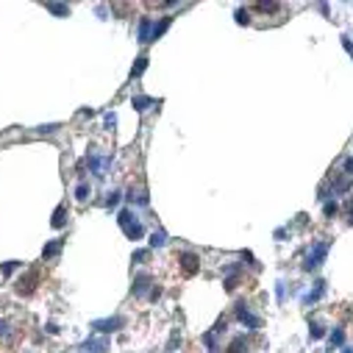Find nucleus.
I'll use <instances>...</instances> for the list:
<instances>
[{
	"instance_id": "nucleus-3",
	"label": "nucleus",
	"mask_w": 353,
	"mask_h": 353,
	"mask_svg": "<svg viewBox=\"0 0 353 353\" xmlns=\"http://www.w3.org/2000/svg\"><path fill=\"white\" fill-rule=\"evenodd\" d=\"M328 253V242H314L311 250L306 253V261H303V270H317L323 264V259Z\"/></svg>"
},
{
	"instance_id": "nucleus-1",
	"label": "nucleus",
	"mask_w": 353,
	"mask_h": 353,
	"mask_svg": "<svg viewBox=\"0 0 353 353\" xmlns=\"http://www.w3.org/2000/svg\"><path fill=\"white\" fill-rule=\"evenodd\" d=\"M117 223H120L122 234L128 236V239H142V234H145V228H142V223H139V217L131 212V209H122L120 214H117Z\"/></svg>"
},
{
	"instance_id": "nucleus-8",
	"label": "nucleus",
	"mask_w": 353,
	"mask_h": 353,
	"mask_svg": "<svg viewBox=\"0 0 353 353\" xmlns=\"http://www.w3.org/2000/svg\"><path fill=\"white\" fill-rule=\"evenodd\" d=\"M84 348L86 353H109V342L106 339H86Z\"/></svg>"
},
{
	"instance_id": "nucleus-20",
	"label": "nucleus",
	"mask_w": 353,
	"mask_h": 353,
	"mask_svg": "<svg viewBox=\"0 0 353 353\" xmlns=\"http://www.w3.org/2000/svg\"><path fill=\"white\" fill-rule=\"evenodd\" d=\"M342 342H345V331H342V328H336L334 334H331V345H336V348H339Z\"/></svg>"
},
{
	"instance_id": "nucleus-32",
	"label": "nucleus",
	"mask_w": 353,
	"mask_h": 353,
	"mask_svg": "<svg viewBox=\"0 0 353 353\" xmlns=\"http://www.w3.org/2000/svg\"><path fill=\"white\" fill-rule=\"evenodd\" d=\"M345 353H351V351H345Z\"/></svg>"
},
{
	"instance_id": "nucleus-22",
	"label": "nucleus",
	"mask_w": 353,
	"mask_h": 353,
	"mask_svg": "<svg viewBox=\"0 0 353 353\" xmlns=\"http://www.w3.org/2000/svg\"><path fill=\"white\" fill-rule=\"evenodd\" d=\"M75 198H78V200H86V198H89V187H86V184H78Z\"/></svg>"
},
{
	"instance_id": "nucleus-5",
	"label": "nucleus",
	"mask_w": 353,
	"mask_h": 353,
	"mask_svg": "<svg viewBox=\"0 0 353 353\" xmlns=\"http://www.w3.org/2000/svg\"><path fill=\"white\" fill-rule=\"evenodd\" d=\"M122 326H125V317H109V320H95V323H92V328H95V331H100V334L120 331Z\"/></svg>"
},
{
	"instance_id": "nucleus-16",
	"label": "nucleus",
	"mask_w": 353,
	"mask_h": 353,
	"mask_svg": "<svg viewBox=\"0 0 353 353\" xmlns=\"http://www.w3.org/2000/svg\"><path fill=\"white\" fill-rule=\"evenodd\" d=\"M323 289H326V281H317V286H314V292H309L306 295V303H314L320 298V295H323Z\"/></svg>"
},
{
	"instance_id": "nucleus-27",
	"label": "nucleus",
	"mask_w": 353,
	"mask_h": 353,
	"mask_svg": "<svg viewBox=\"0 0 353 353\" xmlns=\"http://www.w3.org/2000/svg\"><path fill=\"white\" fill-rule=\"evenodd\" d=\"M320 336H323V326L314 323V326H311V339H320Z\"/></svg>"
},
{
	"instance_id": "nucleus-7",
	"label": "nucleus",
	"mask_w": 353,
	"mask_h": 353,
	"mask_svg": "<svg viewBox=\"0 0 353 353\" xmlns=\"http://www.w3.org/2000/svg\"><path fill=\"white\" fill-rule=\"evenodd\" d=\"M150 36H153V23L150 17H142L139 20V42H150Z\"/></svg>"
},
{
	"instance_id": "nucleus-6",
	"label": "nucleus",
	"mask_w": 353,
	"mask_h": 353,
	"mask_svg": "<svg viewBox=\"0 0 353 353\" xmlns=\"http://www.w3.org/2000/svg\"><path fill=\"white\" fill-rule=\"evenodd\" d=\"M178 261H181L184 276H195V273L200 270V259L195 256V253H181V256H178Z\"/></svg>"
},
{
	"instance_id": "nucleus-29",
	"label": "nucleus",
	"mask_w": 353,
	"mask_h": 353,
	"mask_svg": "<svg viewBox=\"0 0 353 353\" xmlns=\"http://www.w3.org/2000/svg\"><path fill=\"white\" fill-rule=\"evenodd\" d=\"M345 170H348V175H353V159H348V162H345Z\"/></svg>"
},
{
	"instance_id": "nucleus-9",
	"label": "nucleus",
	"mask_w": 353,
	"mask_h": 353,
	"mask_svg": "<svg viewBox=\"0 0 353 353\" xmlns=\"http://www.w3.org/2000/svg\"><path fill=\"white\" fill-rule=\"evenodd\" d=\"M225 353H248V339L245 336H234L231 345L225 348Z\"/></svg>"
},
{
	"instance_id": "nucleus-26",
	"label": "nucleus",
	"mask_w": 353,
	"mask_h": 353,
	"mask_svg": "<svg viewBox=\"0 0 353 353\" xmlns=\"http://www.w3.org/2000/svg\"><path fill=\"white\" fill-rule=\"evenodd\" d=\"M9 336V320H0V339Z\"/></svg>"
},
{
	"instance_id": "nucleus-11",
	"label": "nucleus",
	"mask_w": 353,
	"mask_h": 353,
	"mask_svg": "<svg viewBox=\"0 0 353 353\" xmlns=\"http://www.w3.org/2000/svg\"><path fill=\"white\" fill-rule=\"evenodd\" d=\"M59 253H61V239L47 242V245H45V250H42V256H45V259H53V256H59Z\"/></svg>"
},
{
	"instance_id": "nucleus-2",
	"label": "nucleus",
	"mask_w": 353,
	"mask_h": 353,
	"mask_svg": "<svg viewBox=\"0 0 353 353\" xmlns=\"http://www.w3.org/2000/svg\"><path fill=\"white\" fill-rule=\"evenodd\" d=\"M36 286H39V270H28L25 276H20L17 281H14V292H17L20 298H31V295L36 292Z\"/></svg>"
},
{
	"instance_id": "nucleus-30",
	"label": "nucleus",
	"mask_w": 353,
	"mask_h": 353,
	"mask_svg": "<svg viewBox=\"0 0 353 353\" xmlns=\"http://www.w3.org/2000/svg\"><path fill=\"white\" fill-rule=\"evenodd\" d=\"M345 47H348V53H351V56H353V45L348 42V39H345Z\"/></svg>"
},
{
	"instance_id": "nucleus-31",
	"label": "nucleus",
	"mask_w": 353,
	"mask_h": 353,
	"mask_svg": "<svg viewBox=\"0 0 353 353\" xmlns=\"http://www.w3.org/2000/svg\"><path fill=\"white\" fill-rule=\"evenodd\" d=\"M348 212H351V223H353V200H351V206H348Z\"/></svg>"
},
{
	"instance_id": "nucleus-4",
	"label": "nucleus",
	"mask_w": 353,
	"mask_h": 353,
	"mask_svg": "<svg viewBox=\"0 0 353 353\" xmlns=\"http://www.w3.org/2000/svg\"><path fill=\"white\" fill-rule=\"evenodd\" d=\"M236 317H239V323H242V326H248L250 331L261 328V320H259L256 314L248 309V303H236Z\"/></svg>"
},
{
	"instance_id": "nucleus-18",
	"label": "nucleus",
	"mask_w": 353,
	"mask_h": 353,
	"mask_svg": "<svg viewBox=\"0 0 353 353\" xmlns=\"http://www.w3.org/2000/svg\"><path fill=\"white\" fill-rule=\"evenodd\" d=\"M23 267V261H6V264H3V276H11V273H17V270Z\"/></svg>"
},
{
	"instance_id": "nucleus-25",
	"label": "nucleus",
	"mask_w": 353,
	"mask_h": 353,
	"mask_svg": "<svg viewBox=\"0 0 353 353\" xmlns=\"http://www.w3.org/2000/svg\"><path fill=\"white\" fill-rule=\"evenodd\" d=\"M323 212H326V217H334L336 212H339V206H336V203H326V209H323Z\"/></svg>"
},
{
	"instance_id": "nucleus-23",
	"label": "nucleus",
	"mask_w": 353,
	"mask_h": 353,
	"mask_svg": "<svg viewBox=\"0 0 353 353\" xmlns=\"http://www.w3.org/2000/svg\"><path fill=\"white\" fill-rule=\"evenodd\" d=\"M117 203H120V192H109V198H106V206L114 209Z\"/></svg>"
},
{
	"instance_id": "nucleus-13",
	"label": "nucleus",
	"mask_w": 353,
	"mask_h": 353,
	"mask_svg": "<svg viewBox=\"0 0 353 353\" xmlns=\"http://www.w3.org/2000/svg\"><path fill=\"white\" fill-rule=\"evenodd\" d=\"M170 23H172V17H162V20H159V25H153V36H150V42H153V39H159V36H162L164 31L170 28Z\"/></svg>"
},
{
	"instance_id": "nucleus-19",
	"label": "nucleus",
	"mask_w": 353,
	"mask_h": 353,
	"mask_svg": "<svg viewBox=\"0 0 353 353\" xmlns=\"http://www.w3.org/2000/svg\"><path fill=\"white\" fill-rule=\"evenodd\" d=\"M164 242H167V236H164L162 231H156L153 236H150V248H162Z\"/></svg>"
},
{
	"instance_id": "nucleus-15",
	"label": "nucleus",
	"mask_w": 353,
	"mask_h": 353,
	"mask_svg": "<svg viewBox=\"0 0 353 353\" xmlns=\"http://www.w3.org/2000/svg\"><path fill=\"white\" fill-rule=\"evenodd\" d=\"M150 103H153V100H150V97H145V95H137V97H134V109H137V112H145Z\"/></svg>"
},
{
	"instance_id": "nucleus-17",
	"label": "nucleus",
	"mask_w": 353,
	"mask_h": 353,
	"mask_svg": "<svg viewBox=\"0 0 353 353\" xmlns=\"http://www.w3.org/2000/svg\"><path fill=\"white\" fill-rule=\"evenodd\" d=\"M145 67H147V56H139L137 64H134V70H131V75H142V72H145Z\"/></svg>"
},
{
	"instance_id": "nucleus-21",
	"label": "nucleus",
	"mask_w": 353,
	"mask_h": 353,
	"mask_svg": "<svg viewBox=\"0 0 353 353\" xmlns=\"http://www.w3.org/2000/svg\"><path fill=\"white\" fill-rule=\"evenodd\" d=\"M236 23H239V25H248L250 23V14L245 9H236Z\"/></svg>"
},
{
	"instance_id": "nucleus-12",
	"label": "nucleus",
	"mask_w": 353,
	"mask_h": 353,
	"mask_svg": "<svg viewBox=\"0 0 353 353\" xmlns=\"http://www.w3.org/2000/svg\"><path fill=\"white\" fill-rule=\"evenodd\" d=\"M50 223H53V228H64V223H67V209H64V206L56 209V212H53V220H50Z\"/></svg>"
},
{
	"instance_id": "nucleus-28",
	"label": "nucleus",
	"mask_w": 353,
	"mask_h": 353,
	"mask_svg": "<svg viewBox=\"0 0 353 353\" xmlns=\"http://www.w3.org/2000/svg\"><path fill=\"white\" fill-rule=\"evenodd\" d=\"M159 295H162V289H159V286H153V289H150V301H159Z\"/></svg>"
},
{
	"instance_id": "nucleus-14",
	"label": "nucleus",
	"mask_w": 353,
	"mask_h": 353,
	"mask_svg": "<svg viewBox=\"0 0 353 353\" xmlns=\"http://www.w3.org/2000/svg\"><path fill=\"white\" fill-rule=\"evenodd\" d=\"M45 9L53 11V14H59V17H67V11H70L64 3H45Z\"/></svg>"
},
{
	"instance_id": "nucleus-10",
	"label": "nucleus",
	"mask_w": 353,
	"mask_h": 353,
	"mask_svg": "<svg viewBox=\"0 0 353 353\" xmlns=\"http://www.w3.org/2000/svg\"><path fill=\"white\" fill-rule=\"evenodd\" d=\"M147 286H150V276H145V273H142V276L134 278V295H137V298H142V295H145Z\"/></svg>"
},
{
	"instance_id": "nucleus-24",
	"label": "nucleus",
	"mask_w": 353,
	"mask_h": 353,
	"mask_svg": "<svg viewBox=\"0 0 353 353\" xmlns=\"http://www.w3.org/2000/svg\"><path fill=\"white\" fill-rule=\"evenodd\" d=\"M134 261H137V264H145L147 261V250H137V253H134Z\"/></svg>"
}]
</instances>
